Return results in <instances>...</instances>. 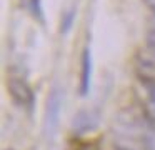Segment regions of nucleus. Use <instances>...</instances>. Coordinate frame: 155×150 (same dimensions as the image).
I'll use <instances>...</instances> for the list:
<instances>
[{"instance_id": "obj_1", "label": "nucleus", "mask_w": 155, "mask_h": 150, "mask_svg": "<svg viewBox=\"0 0 155 150\" xmlns=\"http://www.w3.org/2000/svg\"><path fill=\"white\" fill-rule=\"evenodd\" d=\"M77 150H90V145H82V147H78Z\"/></svg>"}]
</instances>
